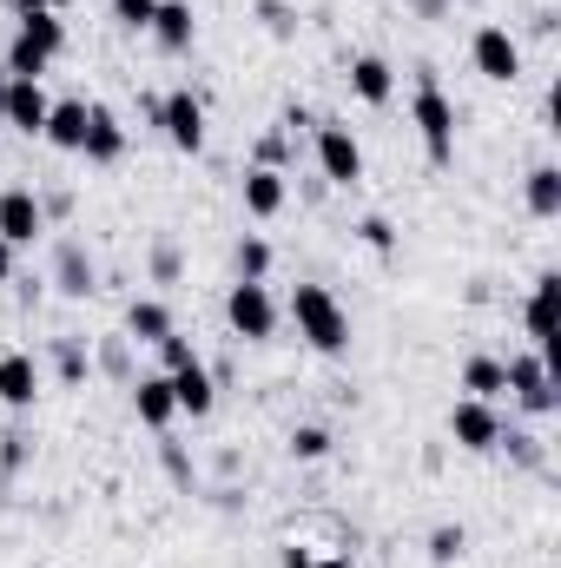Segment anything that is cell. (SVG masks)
<instances>
[{"instance_id":"cell-44","label":"cell","mask_w":561,"mask_h":568,"mask_svg":"<svg viewBox=\"0 0 561 568\" xmlns=\"http://www.w3.org/2000/svg\"><path fill=\"white\" fill-rule=\"evenodd\" d=\"M462 7H482V0H462Z\"/></svg>"},{"instance_id":"cell-26","label":"cell","mask_w":561,"mask_h":568,"mask_svg":"<svg viewBox=\"0 0 561 568\" xmlns=\"http://www.w3.org/2000/svg\"><path fill=\"white\" fill-rule=\"evenodd\" d=\"M232 265H238V278H272V245L258 232H245L238 252H232Z\"/></svg>"},{"instance_id":"cell-33","label":"cell","mask_w":561,"mask_h":568,"mask_svg":"<svg viewBox=\"0 0 561 568\" xmlns=\"http://www.w3.org/2000/svg\"><path fill=\"white\" fill-rule=\"evenodd\" d=\"M152 13H159V0H113V20H120V27H133V33L152 27Z\"/></svg>"},{"instance_id":"cell-22","label":"cell","mask_w":561,"mask_h":568,"mask_svg":"<svg viewBox=\"0 0 561 568\" xmlns=\"http://www.w3.org/2000/svg\"><path fill=\"white\" fill-rule=\"evenodd\" d=\"M172 331H178V324H172V311H165L159 297H133V304H126V337H133V344H152V351H159Z\"/></svg>"},{"instance_id":"cell-1","label":"cell","mask_w":561,"mask_h":568,"mask_svg":"<svg viewBox=\"0 0 561 568\" xmlns=\"http://www.w3.org/2000/svg\"><path fill=\"white\" fill-rule=\"evenodd\" d=\"M290 324L317 357H344L350 351V311L330 297V284H297L290 291Z\"/></svg>"},{"instance_id":"cell-31","label":"cell","mask_w":561,"mask_h":568,"mask_svg":"<svg viewBox=\"0 0 561 568\" xmlns=\"http://www.w3.org/2000/svg\"><path fill=\"white\" fill-rule=\"evenodd\" d=\"M357 239H364V245H370L377 258H390V252H397V225H390V219H377V212H370V219L357 225Z\"/></svg>"},{"instance_id":"cell-15","label":"cell","mask_w":561,"mask_h":568,"mask_svg":"<svg viewBox=\"0 0 561 568\" xmlns=\"http://www.w3.org/2000/svg\"><path fill=\"white\" fill-rule=\"evenodd\" d=\"M133 417H140L145 429H172V417H178V397H172V377L165 371H145V377H133Z\"/></svg>"},{"instance_id":"cell-16","label":"cell","mask_w":561,"mask_h":568,"mask_svg":"<svg viewBox=\"0 0 561 568\" xmlns=\"http://www.w3.org/2000/svg\"><path fill=\"white\" fill-rule=\"evenodd\" d=\"M145 33L159 40V53H192V40H198V13H192V0H159V13H152Z\"/></svg>"},{"instance_id":"cell-19","label":"cell","mask_w":561,"mask_h":568,"mask_svg":"<svg viewBox=\"0 0 561 568\" xmlns=\"http://www.w3.org/2000/svg\"><path fill=\"white\" fill-rule=\"evenodd\" d=\"M555 291H561V278L542 272V278L529 284V311H522V317H529V344H536L542 357L555 351Z\"/></svg>"},{"instance_id":"cell-9","label":"cell","mask_w":561,"mask_h":568,"mask_svg":"<svg viewBox=\"0 0 561 568\" xmlns=\"http://www.w3.org/2000/svg\"><path fill=\"white\" fill-rule=\"evenodd\" d=\"M47 113H53V100H47V87H40V80H13V73H7V100H0V126H13V133H27V140H40V133H47Z\"/></svg>"},{"instance_id":"cell-17","label":"cell","mask_w":561,"mask_h":568,"mask_svg":"<svg viewBox=\"0 0 561 568\" xmlns=\"http://www.w3.org/2000/svg\"><path fill=\"white\" fill-rule=\"evenodd\" d=\"M80 159H86V165H120V159H126V126H120L113 106H93V113H86V145H80Z\"/></svg>"},{"instance_id":"cell-38","label":"cell","mask_w":561,"mask_h":568,"mask_svg":"<svg viewBox=\"0 0 561 568\" xmlns=\"http://www.w3.org/2000/svg\"><path fill=\"white\" fill-rule=\"evenodd\" d=\"M126 344H133V337H106V351H100V364L120 371V377H126Z\"/></svg>"},{"instance_id":"cell-4","label":"cell","mask_w":561,"mask_h":568,"mask_svg":"<svg viewBox=\"0 0 561 568\" xmlns=\"http://www.w3.org/2000/svg\"><path fill=\"white\" fill-rule=\"evenodd\" d=\"M225 324L245 337V344H272L278 337V297L265 278H238L225 291Z\"/></svg>"},{"instance_id":"cell-8","label":"cell","mask_w":561,"mask_h":568,"mask_svg":"<svg viewBox=\"0 0 561 568\" xmlns=\"http://www.w3.org/2000/svg\"><path fill=\"white\" fill-rule=\"evenodd\" d=\"M469 60H476V73L482 80H496V87H516L522 80V40L509 33V27H476V40H469Z\"/></svg>"},{"instance_id":"cell-29","label":"cell","mask_w":561,"mask_h":568,"mask_svg":"<svg viewBox=\"0 0 561 568\" xmlns=\"http://www.w3.org/2000/svg\"><path fill=\"white\" fill-rule=\"evenodd\" d=\"M462 549H469V529H462V523H442V529H429V562H436V568L462 562Z\"/></svg>"},{"instance_id":"cell-35","label":"cell","mask_w":561,"mask_h":568,"mask_svg":"<svg viewBox=\"0 0 561 568\" xmlns=\"http://www.w3.org/2000/svg\"><path fill=\"white\" fill-rule=\"evenodd\" d=\"M192 357H198V344H192V337H178V331L159 344V364H165V371H178V364H192Z\"/></svg>"},{"instance_id":"cell-25","label":"cell","mask_w":561,"mask_h":568,"mask_svg":"<svg viewBox=\"0 0 561 568\" xmlns=\"http://www.w3.org/2000/svg\"><path fill=\"white\" fill-rule=\"evenodd\" d=\"M284 449H290V463H324L330 456V429L324 424H297L284 436Z\"/></svg>"},{"instance_id":"cell-36","label":"cell","mask_w":561,"mask_h":568,"mask_svg":"<svg viewBox=\"0 0 561 568\" xmlns=\"http://www.w3.org/2000/svg\"><path fill=\"white\" fill-rule=\"evenodd\" d=\"M258 13H265V27H272L278 40H290V33H297V13H290L284 0H258Z\"/></svg>"},{"instance_id":"cell-2","label":"cell","mask_w":561,"mask_h":568,"mask_svg":"<svg viewBox=\"0 0 561 568\" xmlns=\"http://www.w3.org/2000/svg\"><path fill=\"white\" fill-rule=\"evenodd\" d=\"M410 126H417L429 165H456V100L442 93V80L417 67V93H410Z\"/></svg>"},{"instance_id":"cell-10","label":"cell","mask_w":561,"mask_h":568,"mask_svg":"<svg viewBox=\"0 0 561 568\" xmlns=\"http://www.w3.org/2000/svg\"><path fill=\"white\" fill-rule=\"evenodd\" d=\"M40 232H47L40 192H33V185H7V192H0V239H7L13 252H27V245H33Z\"/></svg>"},{"instance_id":"cell-7","label":"cell","mask_w":561,"mask_h":568,"mask_svg":"<svg viewBox=\"0 0 561 568\" xmlns=\"http://www.w3.org/2000/svg\"><path fill=\"white\" fill-rule=\"evenodd\" d=\"M310 140H317V172H324L330 185H357V179H364V145H357V133H350L344 120H317Z\"/></svg>"},{"instance_id":"cell-14","label":"cell","mask_w":561,"mask_h":568,"mask_svg":"<svg viewBox=\"0 0 561 568\" xmlns=\"http://www.w3.org/2000/svg\"><path fill=\"white\" fill-rule=\"evenodd\" d=\"M53 284H60V297H93L100 291V265H93V252L80 239L53 245Z\"/></svg>"},{"instance_id":"cell-23","label":"cell","mask_w":561,"mask_h":568,"mask_svg":"<svg viewBox=\"0 0 561 568\" xmlns=\"http://www.w3.org/2000/svg\"><path fill=\"white\" fill-rule=\"evenodd\" d=\"M522 199H529V212H536V219H561V165H555V159L529 165V179H522Z\"/></svg>"},{"instance_id":"cell-3","label":"cell","mask_w":561,"mask_h":568,"mask_svg":"<svg viewBox=\"0 0 561 568\" xmlns=\"http://www.w3.org/2000/svg\"><path fill=\"white\" fill-rule=\"evenodd\" d=\"M60 53H67V20H60V13H20L0 73H13V80H40Z\"/></svg>"},{"instance_id":"cell-24","label":"cell","mask_w":561,"mask_h":568,"mask_svg":"<svg viewBox=\"0 0 561 568\" xmlns=\"http://www.w3.org/2000/svg\"><path fill=\"white\" fill-rule=\"evenodd\" d=\"M462 390H469L476 404H496V397L509 390V371H502V357H489V351H476V357L462 364Z\"/></svg>"},{"instance_id":"cell-41","label":"cell","mask_w":561,"mask_h":568,"mask_svg":"<svg viewBox=\"0 0 561 568\" xmlns=\"http://www.w3.org/2000/svg\"><path fill=\"white\" fill-rule=\"evenodd\" d=\"M13 13H67V0H13Z\"/></svg>"},{"instance_id":"cell-43","label":"cell","mask_w":561,"mask_h":568,"mask_svg":"<svg viewBox=\"0 0 561 568\" xmlns=\"http://www.w3.org/2000/svg\"><path fill=\"white\" fill-rule=\"evenodd\" d=\"M13 278V245H7V239H0V284Z\"/></svg>"},{"instance_id":"cell-40","label":"cell","mask_w":561,"mask_h":568,"mask_svg":"<svg viewBox=\"0 0 561 568\" xmlns=\"http://www.w3.org/2000/svg\"><path fill=\"white\" fill-rule=\"evenodd\" d=\"M165 469H172L178 483H192V463H185V449H178V443H165Z\"/></svg>"},{"instance_id":"cell-6","label":"cell","mask_w":561,"mask_h":568,"mask_svg":"<svg viewBox=\"0 0 561 568\" xmlns=\"http://www.w3.org/2000/svg\"><path fill=\"white\" fill-rule=\"evenodd\" d=\"M502 371H509V397L529 410V417H555L561 397H555V371H549V357L542 351H522V357H502Z\"/></svg>"},{"instance_id":"cell-21","label":"cell","mask_w":561,"mask_h":568,"mask_svg":"<svg viewBox=\"0 0 561 568\" xmlns=\"http://www.w3.org/2000/svg\"><path fill=\"white\" fill-rule=\"evenodd\" d=\"M284 172H272V165H245V212L252 219H278L284 212Z\"/></svg>"},{"instance_id":"cell-5","label":"cell","mask_w":561,"mask_h":568,"mask_svg":"<svg viewBox=\"0 0 561 568\" xmlns=\"http://www.w3.org/2000/svg\"><path fill=\"white\" fill-rule=\"evenodd\" d=\"M152 126L165 133L172 152H205V100L192 93V87H172V93H159V113H152Z\"/></svg>"},{"instance_id":"cell-30","label":"cell","mask_w":561,"mask_h":568,"mask_svg":"<svg viewBox=\"0 0 561 568\" xmlns=\"http://www.w3.org/2000/svg\"><path fill=\"white\" fill-rule=\"evenodd\" d=\"M27 456H33V436H27V429H7V436H0V476H20Z\"/></svg>"},{"instance_id":"cell-28","label":"cell","mask_w":561,"mask_h":568,"mask_svg":"<svg viewBox=\"0 0 561 568\" xmlns=\"http://www.w3.org/2000/svg\"><path fill=\"white\" fill-rule=\"evenodd\" d=\"M496 449H509L522 469H542V463H549V449H542V436H536V429H502V436H496Z\"/></svg>"},{"instance_id":"cell-20","label":"cell","mask_w":561,"mask_h":568,"mask_svg":"<svg viewBox=\"0 0 561 568\" xmlns=\"http://www.w3.org/2000/svg\"><path fill=\"white\" fill-rule=\"evenodd\" d=\"M86 100H53V113H47V133L40 140L53 145V152H80L86 145Z\"/></svg>"},{"instance_id":"cell-39","label":"cell","mask_w":561,"mask_h":568,"mask_svg":"<svg viewBox=\"0 0 561 568\" xmlns=\"http://www.w3.org/2000/svg\"><path fill=\"white\" fill-rule=\"evenodd\" d=\"M304 126H317V120H310V106H284L278 133H304Z\"/></svg>"},{"instance_id":"cell-34","label":"cell","mask_w":561,"mask_h":568,"mask_svg":"<svg viewBox=\"0 0 561 568\" xmlns=\"http://www.w3.org/2000/svg\"><path fill=\"white\" fill-rule=\"evenodd\" d=\"M178 272H185V265H178V245H172V239H159V245H152V278L178 284Z\"/></svg>"},{"instance_id":"cell-42","label":"cell","mask_w":561,"mask_h":568,"mask_svg":"<svg viewBox=\"0 0 561 568\" xmlns=\"http://www.w3.org/2000/svg\"><path fill=\"white\" fill-rule=\"evenodd\" d=\"M410 7H417L422 20H442V13H449V0H410Z\"/></svg>"},{"instance_id":"cell-27","label":"cell","mask_w":561,"mask_h":568,"mask_svg":"<svg viewBox=\"0 0 561 568\" xmlns=\"http://www.w3.org/2000/svg\"><path fill=\"white\" fill-rule=\"evenodd\" d=\"M53 371H60V384H86V371H93L86 344H80V337H60V344H53Z\"/></svg>"},{"instance_id":"cell-12","label":"cell","mask_w":561,"mask_h":568,"mask_svg":"<svg viewBox=\"0 0 561 568\" xmlns=\"http://www.w3.org/2000/svg\"><path fill=\"white\" fill-rule=\"evenodd\" d=\"M172 377V397H178V417H192V424H205L212 410H218V384H212V371H205V357H192V364H178V371H165Z\"/></svg>"},{"instance_id":"cell-37","label":"cell","mask_w":561,"mask_h":568,"mask_svg":"<svg viewBox=\"0 0 561 568\" xmlns=\"http://www.w3.org/2000/svg\"><path fill=\"white\" fill-rule=\"evenodd\" d=\"M284 159H290V133H265V145H258V165L284 172Z\"/></svg>"},{"instance_id":"cell-13","label":"cell","mask_w":561,"mask_h":568,"mask_svg":"<svg viewBox=\"0 0 561 568\" xmlns=\"http://www.w3.org/2000/svg\"><path fill=\"white\" fill-rule=\"evenodd\" d=\"M0 404L33 410L40 404V357L33 351H0Z\"/></svg>"},{"instance_id":"cell-18","label":"cell","mask_w":561,"mask_h":568,"mask_svg":"<svg viewBox=\"0 0 561 568\" xmlns=\"http://www.w3.org/2000/svg\"><path fill=\"white\" fill-rule=\"evenodd\" d=\"M350 93H357L364 106H390V100H397V67H390L384 53H357V60H350Z\"/></svg>"},{"instance_id":"cell-11","label":"cell","mask_w":561,"mask_h":568,"mask_svg":"<svg viewBox=\"0 0 561 568\" xmlns=\"http://www.w3.org/2000/svg\"><path fill=\"white\" fill-rule=\"evenodd\" d=\"M496 436H502L496 404H476V397H462V404L449 410V443H456V449H469V456H489V449H496Z\"/></svg>"},{"instance_id":"cell-32","label":"cell","mask_w":561,"mask_h":568,"mask_svg":"<svg viewBox=\"0 0 561 568\" xmlns=\"http://www.w3.org/2000/svg\"><path fill=\"white\" fill-rule=\"evenodd\" d=\"M284 568H350V549H337V556H310L304 542H284Z\"/></svg>"}]
</instances>
